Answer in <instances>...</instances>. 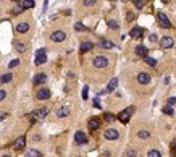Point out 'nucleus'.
I'll return each instance as SVG.
<instances>
[{"label":"nucleus","instance_id":"nucleus-1","mask_svg":"<svg viewBox=\"0 0 176 157\" xmlns=\"http://www.w3.org/2000/svg\"><path fill=\"white\" fill-rule=\"evenodd\" d=\"M47 113H49V109L47 107H42V109H37V110L31 112L29 118L32 120V122H37V120H44L47 117Z\"/></svg>","mask_w":176,"mask_h":157},{"label":"nucleus","instance_id":"nucleus-2","mask_svg":"<svg viewBox=\"0 0 176 157\" xmlns=\"http://www.w3.org/2000/svg\"><path fill=\"white\" fill-rule=\"evenodd\" d=\"M132 113H134V107H126L125 110H121V112H120V115H118V120H120L121 123H128Z\"/></svg>","mask_w":176,"mask_h":157},{"label":"nucleus","instance_id":"nucleus-3","mask_svg":"<svg viewBox=\"0 0 176 157\" xmlns=\"http://www.w3.org/2000/svg\"><path fill=\"white\" fill-rule=\"evenodd\" d=\"M157 20H158V25H160L161 28H165V29H170L171 28V21L168 20V16H166L163 11H158V13H157Z\"/></svg>","mask_w":176,"mask_h":157},{"label":"nucleus","instance_id":"nucleus-4","mask_svg":"<svg viewBox=\"0 0 176 157\" xmlns=\"http://www.w3.org/2000/svg\"><path fill=\"white\" fill-rule=\"evenodd\" d=\"M92 65L96 66V68H107L108 66V58L103 55H99L94 58V62H92Z\"/></svg>","mask_w":176,"mask_h":157},{"label":"nucleus","instance_id":"nucleus-5","mask_svg":"<svg viewBox=\"0 0 176 157\" xmlns=\"http://www.w3.org/2000/svg\"><path fill=\"white\" fill-rule=\"evenodd\" d=\"M103 136H105V139H108V141H115V139L120 138V131L115 130V128H108V130H105Z\"/></svg>","mask_w":176,"mask_h":157},{"label":"nucleus","instance_id":"nucleus-6","mask_svg":"<svg viewBox=\"0 0 176 157\" xmlns=\"http://www.w3.org/2000/svg\"><path fill=\"white\" fill-rule=\"evenodd\" d=\"M47 62V55H45V49H40L36 52V65H42Z\"/></svg>","mask_w":176,"mask_h":157},{"label":"nucleus","instance_id":"nucleus-7","mask_svg":"<svg viewBox=\"0 0 176 157\" xmlns=\"http://www.w3.org/2000/svg\"><path fill=\"white\" fill-rule=\"evenodd\" d=\"M50 39L53 42H63L66 39V32L65 31H55V32H52Z\"/></svg>","mask_w":176,"mask_h":157},{"label":"nucleus","instance_id":"nucleus-8","mask_svg":"<svg viewBox=\"0 0 176 157\" xmlns=\"http://www.w3.org/2000/svg\"><path fill=\"white\" fill-rule=\"evenodd\" d=\"M173 44H175V41H173V37H170V36H165V37H161L160 39V47L161 49H171Z\"/></svg>","mask_w":176,"mask_h":157},{"label":"nucleus","instance_id":"nucleus-9","mask_svg":"<svg viewBox=\"0 0 176 157\" xmlns=\"http://www.w3.org/2000/svg\"><path fill=\"white\" fill-rule=\"evenodd\" d=\"M137 83H139V84H149V83H150V75H149V73H146V71H141V73H139V75H137Z\"/></svg>","mask_w":176,"mask_h":157},{"label":"nucleus","instance_id":"nucleus-10","mask_svg":"<svg viewBox=\"0 0 176 157\" xmlns=\"http://www.w3.org/2000/svg\"><path fill=\"white\" fill-rule=\"evenodd\" d=\"M142 34H144V29H142L141 26H136V28H132V29L129 31V36L132 39H141Z\"/></svg>","mask_w":176,"mask_h":157},{"label":"nucleus","instance_id":"nucleus-11","mask_svg":"<svg viewBox=\"0 0 176 157\" xmlns=\"http://www.w3.org/2000/svg\"><path fill=\"white\" fill-rule=\"evenodd\" d=\"M55 115H57V118H65V117H68L70 115V107H66V105L58 107L55 112Z\"/></svg>","mask_w":176,"mask_h":157},{"label":"nucleus","instance_id":"nucleus-12","mask_svg":"<svg viewBox=\"0 0 176 157\" xmlns=\"http://www.w3.org/2000/svg\"><path fill=\"white\" fill-rule=\"evenodd\" d=\"M74 141L78 142V144H86L87 142V136H86V133H82V131H76L74 133Z\"/></svg>","mask_w":176,"mask_h":157},{"label":"nucleus","instance_id":"nucleus-13","mask_svg":"<svg viewBox=\"0 0 176 157\" xmlns=\"http://www.w3.org/2000/svg\"><path fill=\"white\" fill-rule=\"evenodd\" d=\"M87 127H89V130H91V131H96V130H99V127H100L99 118H91V120L87 122Z\"/></svg>","mask_w":176,"mask_h":157},{"label":"nucleus","instance_id":"nucleus-14","mask_svg":"<svg viewBox=\"0 0 176 157\" xmlns=\"http://www.w3.org/2000/svg\"><path fill=\"white\" fill-rule=\"evenodd\" d=\"M134 52H136V55L139 57H147V47L146 46H142V44H139V46H136V49H134Z\"/></svg>","mask_w":176,"mask_h":157},{"label":"nucleus","instance_id":"nucleus-15","mask_svg":"<svg viewBox=\"0 0 176 157\" xmlns=\"http://www.w3.org/2000/svg\"><path fill=\"white\" fill-rule=\"evenodd\" d=\"M37 99L39 101H47V99H50V91L49 89H40L37 92Z\"/></svg>","mask_w":176,"mask_h":157},{"label":"nucleus","instance_id":"nucleus-16","mask_svg":"<svg viewBox=\"0 0 176 157\" xmlns=\"http://www.w3.org/2000/svg\"><path fill=\"white\" fill-rule=\"evenodd\" d=\"M13 46H15V50L20 52V54L26 52V49H28V47H26V44L23 41H15V42H13Z\"/></svg>","mask_w":176,"mask_h":157},{"label":"nucleus","instance_id":"nucleus-17","mask_svg":"<svg viewBox=\"0 0 176 157\" xmlns=\"http://www.w3.org/2000/svg\"><path fill=\"white\" fill-rule=\"evenodd\" d=\"M94 47V44L92 42H89V41H84L82 44H81V47H79V52L81 54H86V52H89Z\"/></svg>","mask_w":176,"mask_h":157},{"label":"nucleus","instance_id":"nucleus-18","mask_svg":"<svg viewBox=\"0 0 176 157\" xmlns=\"http://www.w3.org/2000/svg\"><path fill=\"white\" fill-rule=\"evenodd\" d=\"M45 81H47V76L44 75V73H40V75H36L34 76V81H32V83H34L36 86H39V84H44Z\"/></svg>","mask_w":176,"mask_h":157},{"label":"nucleus","instance_id":"nucleus-19","mask_svg":"<svg viewBox=\"0 0 176 157\" xmlns=\"http://www.w3.org/2000/svg\"><path fill=\"white\" fill-rule=\"evenodd\" d=\"M116 86H118V78H113L110 83H108V86L105 87V92H111V91H115Z\"/></svg>","mask_w":176,"mask_h":157},{"label":"nucleus","instance_id":"nucleus-20","mask_svg":"<svg viewBox=\"0 0 176 157\" xmlns=\"http://www.w3.org/2000/svg\"><path fill=\"white\" fill-rule=\"evenodd\" d=\"M24 146H26V138H24V136H20V138L15 141V147L18 149V151H21Z\"/></svg>","mask_w":176,"mask_h":157},{"label":"nucleus","instance_id":"nucleus-21","mask_svg":"<svg viewBox=\"0 0 176 157\" xmlns=\"http://www.w3.org/2000/svg\"><path fill=\"white\" fill-rule=\"evenodd\" d=\"M29 31V25L28 23H20V25L16 26V32H20V34H24Z\"/></svg>","mask_w":176,"mask_h":157},{"label":"nucleus","instance_id":"nucleus-22","mask_svg":"<svg viewBox=\"0 0 176 157\" xmlns=\"http://www.w3.org/2000/svg\"><path fill=\"white\" fill-rule=\"evenodd\" d=\"M11 79H13V76H11V73H5V75L0 76V83H3V84H7V83H10Z\"/></svg>","mask_w":176,"mask_h":157},{"label":"nucleus","instance_id":"nucleus-23","mask_svg":"<svg viewBox=\"0 0 176 157\" xmlns=\"http://www.w3.org/2000/svg\"><path fill=\"white\" fill-rule=\"evenodd\" d=\"M21 5H23V8H34L36 2H34V0H23V3H21Z\"/></svg>","mask_w":176,"mask_h":157},{"label":"nucleus","instance_id":"nucleus-24","mask_svg":"<svg viewBox=\"0 0 176 157\" xmlns=\"http://www.w3.org/2000/svg\"><path fill=\"white\" fill-rule=\"evenodd\" d=\"M26 157H42V156H40V152L36 151V149H28V152H26Z\"/></svg>","mask_w":176,"mask_h":157},{"label":"nucleus","instance_id":"nucleus-25","mask_svg":"<svg viewBox=\"0 0 176 157\" xmlns=\"http://www.w3.org/2000/svg\"><path fill=\"white\" fill-rule=\"evenodd\" d=\"M137 136L141 138V139H147V138H150V133L147 131V130H139V131H137Z\"/></svg>","mask_w":176,"mask_h":157},{"label":"nucleus","instance_id":"nucleus-26","mask_svg":"<svg viewBox=\"0 0 176 157\" xmlns=\"http://www.w3.org/2000/svg\"><path fill=\"white\" fill-rule=\"evenodd\" d=\"M144 62H146L147 65H150V66H157V60L155 58H152V57H144Z\"/></svg>","mask_w":176,"mask_h":157},{"label":"nucleus","instance_id":"nucleus-27","mask_svg":"<svg viewBox=\"0 0 176 157\" xmlns=\"http://www.w3.org/2000/svg\"><path fill=\"white\" fill-rule=\"evenodd\" d=\"M125 157H137V151L132 149V147H129V149L125 152Z\"/></svg>","mask_w":176,"mask_h":157},{"label":"nucleus","instance_id":"nucleus-28","mask_svg":"<svg viewBox=\"0 0 176 157\" xmlns=\"http://www.w3.org/2000/svg\"><path fill=\"white\" fill-rule=\"evenodd\" d=\"M107 25H108V28H110V29H118V28H120L118 21H115V20H108V21H107Z\"/></svg>","mask_w":176,"mask_h":157},{"label":"nucleus","instance_id":"nucleus-29","mask_svg":"<svg viewBox=\"0 0 176 157\" xmlns=\"http://www.w3.org/2000/svg\"><path fill=\"white\" fill-rule=\"evenodd\" d=\"M132 3H134V7L136 8H144V5H146V0H132Z\"/></svg>","mask_w":176,"mask_h":157},{"label":"nucleus","instance_id":"nucleus-30","mask_svg":"<svg viewBox=\"0 0 176 157\" xmlns=\"http://www.w3.org/2000/svg\"><path fill=\"white\" fill-rule=\"evenodd\" d=\"M147 157H161V152L157 151V149H150L149 154H147Z\"/></svg>","mask_w":176,"mask_h":157},{"label":"nucleus","instance_id":"nucleus-31","mask_svg":"<svg viewBox=\"0 0 176 157\" xmlns=\"http://www.w3.org/2000/svg\"><path fill=\"white\" fill-rule=\"evenodd\" d=\"M100 47H102V49H111V47H113V42H110V41H102V42H100Z\"/></svg>","mask_w":176,"mask_h":157},{"label":"nucleus","instance_id":"nucleus-32","mask_svg":"<svg viewBox=\"0 0 176 157\" xmlns=\"http://www.w3.org/2000/svg\"><path fill=\"white\" fill-rule=\"evenodd\" d=\"M163 113H166V115H173L175 110H173V107H171V105H165V107H163Z\"/></svg>","mask_w":176,"mask_h":157},{"label":"nucleus","instance_id":"nucleus-33","mask_svg":"<svg viewBox=\"0 0 176 157\" xmlns=\"http://www.w3.org/2000/svg\"><path fill=\"white\" fill-rule=\"evenodd\" d=\"M74 29H76V31H87V28H86L82 23H76V25H74Z\"/></svg>","mask_w":176,"mask_h":157},{"label":"nucleus","instance_id":"nucleus-34","mask_svg":"<svg viewBox=\"0 0 176 157\" xmlns=\"http://www.w3.org/2000/svg\"><path fill=\"white\" fill-rule=\"evenodd\" d=\"M82 3H84V7H94L97 3V0H84Z\"/></svg>","mask_w":176,"mask_h":157},{"label":"nucleus","instance_id":"nucleus-35","mask_svg":"<svg viewBox=\"0 0 176 157\" xmlns=\"http://www.w3.org/2000/svg\"><path fill=\"white\" fill-rule=\"evenodd\" d=\"M18 65H20V60H18V58H15V60H11V62H10L8 68H15V66H18Z\"/></svg>","mask_w":176,"mask_h":157},{"label":"nucleus","instance_id":"nucleus-36","mask_svg":"<svg viewBox=\"0 0 176 157\" xmlns=\"http://www.w3.org/2000/svg\"><path fill=\"white\" fill-rule=\"evenodd\" d=\"M87 92H89V87L84 86V87H82V99H84V101L87 99V97H89V96H87Z\"/></svg>","mask_w":176,"mask_h":157},{"label":"nucleus","instance_id":"nucleus-37","mask_svg":"<svg viewBox=\"0 0 176 157\" xmlns=\"http://www.w3.org/2000/svg\"><path fill=\"white\" fill-rule=\"evenodd\" d=\"M105 120H107V122H115V115H111V113H105Z\"/></svg>","mask_w":176,"mask_h":157},{"label":"nucleus","instance_id":"nucleus-38","mask_svg":"<svg viewBox=\"0 0 176 157\" xmlns=\"http://www.w3.org/2000/svg\"><path fill=\"white\" fill-rule=\"evenodd\" d=\"M23 10H24V8H23V5H18V7L15 8V15H20Z\"/></svg>","mask_w":176,"mask_h":157},{"label":"nucleus","instance_id":"nucleus-39","mask_svg":"<svg viewBox=\"0 0 176 157\" xmlns=\"http://www.w3.org/2000/svg\"><path fill=\"white\" fill-rule=\"evenodd\" d=\"M5 97H7V92L3 91V89H0V102L3 101V99H5Z\"/></svg>","mask_w":176,"mask_h":157},{"label":"nucleus","instance_id":"nucleus-40","mask_svg":"<svg viewBox=\"0 0 176 157\" xmlns=\"http://www.w3.org/2000/svg\"><path fill=\"white\" fill-rule=\"evenodd\" d=\"M173 104H176V97H170L168 99V105H173Z\"/></svg>","mask_w":176,"mask_h":157},{"label":"nucleus","instance_id":"nucleus-41","mask_svg":"<svg viewBox=\"0 0 176 157\" xmlns=\"http://www.w3.org/2000/svg\"><path fill=\"white\" fill-rule=\"evenodd\" d=\"M94 107H96V109H100V104H99V99H94Z\"/></svg>","mask_w":176,"mask_h":157},{"label":"nucleus","instance_id":"nucleus-42","mask_svg":"<svg viewBox=\"0 0 176 157\" xmlns=\"http://www.w3.org/2000/svg\"><path fill=\"white\" fill-rule=\"evenodd\" d=\"M157 39H158V37H157V34H150V41L152 42H157Z\"/></svg>","mask_w":176,"mask_h":157},{"label":"nucleus","instance_id":"nucleus-43","mask_svg":"<svg viewBox=\"0 0 176 157\" xmlns=\"http://www.w3.org/2000/svg\"><path fill=\"white\" fill-rule=\"evenodd\" d=\"M131 20H134V15H132V13H128V21H131Z\"/></svg>","mask_w":176,"mask_h":157},{"label":"nucleus","instance_id":"nucleus-44","mask_svg":"<svg viewBox=\"0 0 176 157\" xmlns=\"http://www.w3.org/2000/svg\"><path fill=\"white\" fill-rule=\"evenodd\" d=\"M47 3H49V0H44V11L47 10Z\"/></svg>","mask_w":176,"mask_h":157},{"label":"nucleus","instance_id":"nucleus-45","mask_svg":"<svg viewBox=\"0 0 176 157\" xmlns=\"http://www.w3.org/2000/svg\"><path fill=\"white\" fill-rule=\"evenodd\" d=\"M173 154H175V156H176V144H175V146H173Z\"/></svg>","mask_w":176,"mask_h":157},{"label":"nucleus","instance_id":"nucleus-46","mask_svg":"<svg viewBox=\"0 0 176 157\" xmlns=\"http://www.w3.org/2000/svg\"><path fill=\"white\" fill-rule=\"evenodd\" d=\"M161 2H165V3H168V2H170V0H161Z\"/></svg>","mask_w":176,"mask_h":157},{"label":"nucleus","instance_id":"nucleus-47","mask_svg":"<svg viewBox=\"0 0 176 157\" xmlns=\"http://www.w3.org/2000/svg\"><path fill=\"white\" fill-rule=\"evenodd\" d=\"M2 157H11V156H8V154H7V156H2Z\"/></svg>","mask_w":176,"mask_h":157},{"label":"nucleus","instance_id":"nucleus-48","mask_svg":"<svg viewBox=\"0 0 176 157\" xmlns=\"http://www.w3.org/2000/svg\"><path fill=\"white\" fill-rule=\"evenodd\" d=\"M13 2H20V0H13Z\"/></svg>","mask_w":176,"mask_h":157},{"label":"nucleus","instance_id":"nucleus-49","mask_svg":"<svg viewBox=\"0 0 176 157\" xmlns=\"http://www.w3.org/2000/svg\"><path fill=\"white\" fill-rule=\"evenodd\" d=\"M76 157H81V156H76Z\"/></svg>","mask_w":176,"mask_h":157}]
</instances>
